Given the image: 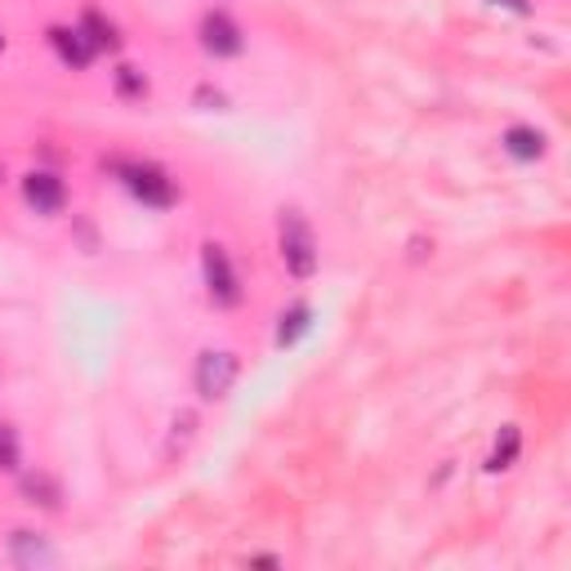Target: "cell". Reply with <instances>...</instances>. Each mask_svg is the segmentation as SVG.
I'll use <instances>...</instances> for the list:
<instances>
[{"mask_svg": "<svg viewBox=\"0 0 571 571\" xmlns=\"http://www.w3.org/2000/svg\"><path fill=\"white\" fill-rule=\"evenodd\" d=\"M277 250H281V264L291 277L308 281L317 272V237H313V228L304 223L300 210H281L277 219Z\"/></svg>", "mask_w": 571, "mask_h": 571, "instance_id": "cell-1", "label": "cell"}, {"mask_svg": "<svg viewBox=\"0 0 571 571\" xmlns=\"http://www.w3.org/2000/svg\"><path fill=\"white\" fill-rule=\"evenodd\" d=\"M117 175H121V184L130 188V197H139V201L152 206V210H170V206L179 201L175 179H170L161 165H148V161H121V165H117Z\"/></svg>", "mask_w": 571, "mask_h": 571, "instance_id": "cell-2", "label": "cell"}, {"mask_svg": "<svg viewBox=\"0 0 571 571\" xmlns=\"http://www.w3.org/2000/svg\"><path fill=\"white\" fill-rule=\"evenodd\" d=\"M201 272H206V291L219 308H237L242 304V277L233 268V259H228V250L219 242H206L201 246Z\"/></svg>", "mask_w": 571, "mask_h": 571, "instance_id": "cell-3", "label": "cell"}, {"mask_svg": "<svg viewBox=\"0 0 571 571\" xmlns=\"http://www.w3.org/2000/svg\"><path fill=\"white\" fill-rule=\"evenodd\" d=\"M237 371H242V362H237V353H228V349H206L201 358H197V393H201V403H219V397L237 384Z\"/></svg>", "mask_w": 571, "mask_h": 571, "instance_id": "cell-4", "label": "cell"}, {"mask_svg": "<svg viewBox=\"0 0 571 571\" xmlns=\"http://www.w3.org/2000/svg\"><path fill=\"white\" fill-rule=\"evenodd\" d=\"M201 45H206V54H214V59H237V54L246 49V36L223 10H210L201 19Z\"/></svg>", "mask_w": 571, "mask_h": 571, "instance_id": "cell-5", "label": "cell"}, {"mask_svg": "<svg viewBox=\"0 0 571 571\" xmlns=\"http://www.w3.org/2000/svg\"><path fill=\"white\" fill-rule=\"evenodd\" d=\"M23 201L36 214H59L68 206V188L59 175H49V170H32V175H23Z\"/></svg>", "mask_w": 571, "mask_h": 571, "instance_id": "cell-6", "label": "cell"}, {"mask_svg": "<svg viewBox=\"0 0 571 571\" xmlns=\"http://www.w3.org/2000/svg\"><path fill=\"white\" fill-rule=\"evenodd\" d=\"M49 45H54V54L72 68V72H85L90 68V59H94V49H90V40L81 36V27H49Z\"/></svg>", "mask_w": 571, "mask_h": 571, "instance_id": "cell-7", "label": "cell"}, {"mask_svg": "<svg viewBox=\"0 0 571 571\" xmlns=\"http://www.w3.org/2000/svg\"><path fill=\"white\" fill-rule=\"evenodd\" d=\"M77 27H81V36L90 40L94 54H98V49H107V54H117V49H121V32H117V23H107L98 10H85Z\"/></svg>", "mask_w": 571, "mask_h": 571, "instance_id": "cell-8", "label": "cell"}, {"mask_svg": "<svg viewBox=\"0 0 571 571\" xmlns=\"http://www.w3.org/2000/svg\"><path fill=\"white\" fill-rule=\"evenodd\" d=\"M504 152L513 161H540L545 156V135L536 126H509L504 130Z\"/></svg>", "mask_w": 571, "mask_h": 571, "instance_id": "cell-9", "label": "cell"}, {"mask_svg": "<svg viewBox=\"0 0 571 571\" xmlns=\"http://www.w3.org/2000/svg\"><path fill=\"white\" fill-rule=\"evenodd\" d=\"M10 558H14L19 567H49V562H54V549H49L45 536H36V532H14V536H10Z\"/></svg>", "mask_w": 571, "mask_h": 571, "instance_id": "cell-10", "label": "cell"}, {"mask_svg": "<svg viewBox=\"0 0 571 571\" xmlns=\"http://www.w3.org/2000/svg\"><path fill=\"white\" fill-rule=\"evenodd\" d=\"M308 326H313V308L308 304H291V308L277 317V349L300 345V339L308 335Z\"/></svg>", "mask_w": 571, "mask_h": 571, "instance_id": "cell-11", "label": "cell"}, {"mask_svg": "<svg viewBox=\"0 0 571 571\" xmlns=\"http://www.w3.org/2000/svg\"><path fill=\"white\" fill-rule=\"evenodd\" d=\"M23 496H27V504H40V509H59L63 504V487L54 482L49 474H23Z\"/></svg>", "mask_w": 571, "mask_h": 571, "instance_id": "cell-12", "label": "cell"}, {"mask_svg": "<svg viewBox=\"0 0 571 571\" xmlns=\"http://www.w3.org/2000/svg\"><path fill=\"white\" fill-rule=\"evenodd\" d=\"M518 451H523V433L513 429V424H504V429H500V438H496V446H491V461H487V469H491V474L513 469V461H518Z\"/></svg>", "mask_w": 571, "mask_h": 571, "instance_id": "cell-13", "label": "cell"}, {"mask_svg": "<svg viewBox=\"0 0 571 571\" xmlns=\"http://www.w3.org/2000/svg\"><path fill=\"white\" fill-rule=\"evenodd\" d=\"M117 90H121L126 98H143V94H148V77H143L139 68L121 63V68H117Z\"/></svg>", "mask_w": 571, "mask_h": 571, "instance_id": "cell-14", "label": "cell"}, {"mask_svg": "<svg viewBox=\"0 0 571 571\" xmlns=\"http://www.w3.org/2000/svg\"><path fill=\"white\" fill-rule=\"evenodd\" d=\"M19 455H23V446H19V433L10 429V424H0V469H19Z\"/></svg>", "mask_w": 571, "mask_h": 571, "instance_id": "cell-15", "label": "cell"}, {"mask_svg": "<svg viewBox=\"0 0 571 571\" xmlns=\"http://www.w3.org/2000/svg\"><path fill=\"white\" fill-rule=\"evenodd\" d=\"M193 429H197V416H193V411H179V416H175V442H170V451L184 446V442L193 438Z\"/></svg>", "mask_w": 571, "mask_h": 571, "instance_id": "cell-16", "label": "cell"}, {"mask_svg": "<svg viewBox=\"0 0 571 571\" xmlns=\"http://www.w3.org/2000/svg\"><path fill=\"white\" fill-rule=\"evenodd\" d=\"M491 5H500L509 14H532V0H491Z\"/></svg>", "mask_w": 571, "mask_h": 571, "instance_id": "cell-17", "label": "cell"}, {"mask_svg": "<svg viewBox=\"0 0 571 571\" xmlns=\"http://www.w3.org/2000/svg\"><path fill=\"white\" fill-rule=\"evenodd\" d=\"M0 54H5V36H0Z\"/></svg>", "mask_w": 571, "mask_h": 571, "instance_id": "cell-18", "label": "cell"}]
</instances>
